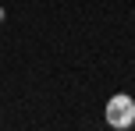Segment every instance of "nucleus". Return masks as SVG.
I'll list each match as a JSON object with an SVG mask.
<instances>
[{"mask_svg": "<svg viewBox=\"0 0 135 131\" xmlns=\"http://www.w3.org/2000/svg\"><path fill=\"white\" fill-rule=\"evenodd\" d=\"M107 124L110 128H132L135 124V99L132 96H124V92L110 96V103H107Z\"/></svg>", "mask_w": 135, "mask_h": 131, "instance_id": "obj_1", "label": "nucleus"}, {"mask_svg": "<svg viewBox=\"0 0 135 131\" xmlns=\"http://www.w3.org/2000/svg\"><path fill=\"white\" fill-rule=\"evenodd\" d=\"M0 21H4V7H0Z\"/></svg>", "mask_w": 135, "mask_h": 131, "instance_id": "obj_2", "label": "nucleus"}]
</instances>
